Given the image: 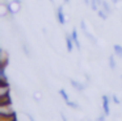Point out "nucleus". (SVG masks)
Segmentation results:
<instances>
[{
	"label": "nucleus",
	"mask_w": 122,
	"mask_h": 121,
	"mask_svg": "<svg viewBox=\"0 0 122 121\" xmlns=\"http://www.w3.org/2000/svg\"><path fill=\"white\" fill-rule=\"evenodd\" d=\"M83 1L85 3V5H89L91 4V0H83Z\"/></svg>",
	"instance_id": "24"
},
{
	"label": "nucleus",
	"mask_w": 122,
	"mask_h": 121,
	"mask_svg": "<svg viewBox=\"0 0 122 121\" xmlns=\"http://www.w3.org/2000/svg\"><path fill=\"white\" fill-rule=\"evenodd\" d=\"M113 50H114V53H116V55H118V57L122 58V46L121 45H114Z\"/></svg>",
	"instance_id": "12"
},
{
	"label": "nucleus",
	"mask_w": 122,
	"mask_h": 121,
	"mask_svg": "<svg viewBox=\"0 0 122 121\" xmlns=\"http://www.w3.org/2000/svg\"><path fill=\"white\" fill-rule=\"evenodd\" d=\"M98 121H105V116H100V117H98Z\"/></svg>",
	"instance_id": "23"
},
{
	"label": "nucleus",
	"mask_w": 122,
	"mask_h": 121,
	"mask_svg": "<svg viewBox=\"0 0 122 121\" xmlns=\"http://www.w3.org/2000/svg\"><path fill=\"white\" fill-rule=\"evenodd\" d=\"M70 83H71L72 88H75V89H76V91H79V92L84 91V88H85V86H84V84L79 83V82L74 80V79H71V80H70Z\"/></svg>",
	"instance_id": "7"
},
{
	"label": "nucleus",
	"mask_w": 122,
	"mask_h": 121,
	"mask_svg": "<svg viewBox=\"0 0 122 121\" xmlns=\"http://www.w3.org/2000/svg\"><path fill=\"white\" fill-rule=\"evenodd\" d=\"M66 104H67V107H70V108H74V109H80V105L77 104V103H74V101H67Z\"/></svg>",
	"instance_id": "16"
},
{
	"label": "nucleus",
	"mask_w": 122,
	"mask_h": 121,
	"mask_svg": "<svg viewBox=\"0 0 122 121\" xmlns=\"http://www.w3.org/2000/svg\"><path fill=\"white\" fill-rule=\"evenodd\" d=\"M26 117L29 118V121H36V120H34V117H33L32 115H29V113H26Z\"/></svg>",
	"instance_id": "20"
},
{
	"label": "nucleus",
	"mask_w": 122,
	"mask_h": 121,
	"mask_svg": "<svg viewBox=\"0 0 122 121\" xmlns=\"http://www.w3.org/2000/svg\"><path fill=\"white\" fill-rule=\"evenodd\" d=\"M49 1H50V3H53V4H54V0H49Z\"/></svg>",
	"instance_id": "26"
},
{
	"label": "nucleus",
	"mask_w": 122,
	"mask_h": 121,
	"mask_svg": "<svg viewBox=\"0 0 122 121\" xmlns=\"http://www.w3.org/2000/svg\"><path fill=\"white\" fill-rule=\"evenodd\" d=\"M102 109H104L105 116L110 115V108H109V96H106V95H102Z\"/></svg>",
	"instance_id": "4"
},
{
	"label": "nucleus",
	"mask_w": 122,
	"mask_h": 121,
	"mask_svg": "<svg viewBox=\"0 0 122 121\" xmlns=\"http://www.w3.org/2000/svg\"><path fill=\"white\" fill-rule=\"evenodd\" d=\"M80 29H81L83 32H84V30H88V29H87V24H85V21H84V20L80 21Z\"/></svg>",
	"instance_id": "17"
},
{
	"label": "nucleus",
	"mask_w": 122,
	"mask_h": 121,
	"mask_svg": "<svg viewBox=\"0 0 122 121\" xmlns=\"http://www.w3.org/2000/svg\"><path fill=\"white\" fill-rule=\"evenodd\" d=\"M64 1H66V3H70V0H64Z\"/></svg>",
	"instance_id": "27"
},
{
	"label": "nucleus",
	"mask_w": 122,
	"mask_h": 121,
	"mask_svg": "<svg viewBox=\"0 0 122 121\" xmlns=\"http://www.w3.org/2000/svg\"><path fill=\"white\" fill-rule=\"evenodd\" d=\"M109 67L112 70H116L117 68V63H116V59H114V55H110L109 57Z\"/></svg>",
	"instance_id": "11"
},
{
	"label": "nucleus",
	"mask_w": 122,
	"mask_h": 121,
	"mask_svg": "<svg viewBox=\"0 0 122 121\" xmlns=\"http://www.w3.org/2000/svg\"><path fill=\"white\" fill-rule=\"evenodd\" d=\"M101 8H102V9L105 11V12L108 13V15H112V13H113V9H112V7L109 5V3H108V1H105V0H104V1L101 3Z\"/></svg>",
	"instance_id": "8"
},
{
	"label": "nucleus",
	"mask_w": 122,
	"mask_h": 121,
	"mask_svg": "<svg viewBox=\"0 0 122 121\" xmlns=\"http://www.w3.org/2000/svg\"><path fill=\"white\" fill-rule=\"evenodd\" d=\"M56 20L61 25H64L66 24V16H64V12H63V7H58L56 8Z\"/></svg>",
	"instance_id": "3"
},
{
	"label": "nucleus",
	"mask_w": 122,
	"mask_h": 121,
	"mask_svg": "<svg viewBox=\"0 0 122 121\" xmlns=\"http://www.w3.org/2000/svg\"><path fill=\"white\" fill-rule=\"evenodd\" d=\"M98 5H100V3L97 1V0H91V4H89V7H91V9L92 11H95V12H97L100 8H98Z\"/></svg>",
	"instance_id": "10"
},
{
	"label": "nucleus",
	"mask_w": 122,
	"mask_h": 121,
	"mask_svg": "<svg viewBox=\"0 0 122 121\" xmlns=\"http://www.w3.org/2000/svg\"><path fill=\"white\" fill-rule=\"evenodd\" d=\"M59 95L62 96V99L64 100V101H70V97H68V95H67V92L64 91V89H59Z\"/></svg>",
	"instance_id": "15"
},
{
	"label": "nucleus",
	"mask_w": 122,
	"mask_h": 121,
	"mask_svg": "<svg viewBox=\"0 0 122 121\" xmlns=\"http://www.w3.org/2000/svg\"><path fill=\"white\" fill-rule=\"evenodd\" d=\"M9 94H11V84L8 82L1 80V83H0V97L8 96Z\"/></svg>",
	"instance_id": "2"
},
{
	"label": "nucleus",
	"mask_w": 122,
	"mask_h": 121,
	"mask_svg": "<svg viewBox=\"0 0 122 121\" xmlns=\"http://www.w3.org/2000/svg\"><path fill=\"white\" fill-rule=\"evenodd\" d=\"M83 33H84V34H85V37H87V38L91 41V44H93V45H97V39H96L95 37H93V36H92V34H91L88 30H84Z\"/></svg>",
	"instance_id": "9"
},
{
	"label": "nucleus",
	"mask_w": 122,
	"mask_h": 121,
	"mask_svg": "<svg viewBox=\"0 0 122 121\" xmlns=\"http://www.w3.org/2000/svg\"><path fill=\"white\" fill-rule=\"evenodd\" d=\"M118 1H121V0H112V3H113V4H117Z\"/></svg>",
	"instance_id": "25"
},
{
	"label": "nucleus",
	"mask_w": 122,
	"mask_h": 121,
	"mask_svg": "<svg viewBox=\"0 0 122 121\" xmlns=\"http://www.w3.org/2000/svg\"><path fill=\"white\" fill-rule=\"evenodd\" d=\"M121 79H122V75H121Z\"/></svg>",
	"instance_id": "28"
},
{
	"label": "nucleus",
	"mask_w": 122,
	"mask_h": 121,
	"mask_svg": "<svg viewBox=\"0 0 122 121\" xmlns=\"http://www.w3.org/2000/svg\"><path fill=\"white\" fill-rule=\"evenodd\" d=\"M112 100H113V103H116V104H121V100H119L116 95H113V96H112Z\"/></svg>",
	"instance_id": "18"
},
{
	"label": "nucleus",
	"mask_w": 122,
	"mask_h": 121,
	"mask_svg": "<svg viewBox=\"0 0 122 121\" xmlns=\"http://www.w3.org/2000/svg\"><path fill=\"white\" fill-rule=\"evenodd\" d=\"M71 37H72V39H74V44H75V46H76V49L80 51V50H81V44H80V41H79V36H77V30H76V29H72Z\"/></svg>",
	"instance_id": "5"
},
{
	"label": "nucleus",
	"mask_w": 122,
	"mask_h": 121,
	"mask_svg": "<svg viewBox=\"0 0 122 121\" xmlns=\"http://www.w3.org/2000/svg\"><path fill=\"white\" fill-rule=\"evenodd\" d=\"M74 39H72L71 34H66V46H67V51L71 53L74 50Z\"/></svg>",
	"instance_id": "6"
},
{
	"label": "nucleus",
	"mask_w": 122,
	"mask_h": 121,
	"mask_svg": "<svg viewBox=\"0 0 122 121\" xmlns=\"http://www.w3.org/2000/svg\"><path fill=\"white\" fill-rule=\"evenodd\" d=\"M21 47H22V50H24V54L26 55V57H30V50H29V47H28V45L25 41L21 44Z\"/></svg>",
	"instance_id": "14"
},
{
	"label": "nucleus",
	"mask_w": 122,
	"mask_h": 121,
	"mask_svg": "<svg viewBox=\"0 0 122 121\" xmlns=\"http://www.w3.org/2000/svg\"><path fill=\"white\" fill-rule=\"evenodd\" d=\"M0 121H16V117L15 118H3V117H0Z\"/></svg>",
	"instance_id": "19"
},
{
	"label": "nucleus",
	"mask_w": 122,
	"mask_h": 121,
	"mask_svg": "<svg viewBox=\"0 0 122 121\" xmlns=\"http://www.w3.org/2000/svg\"><path fill=\"white\" fill-rule=\"evenodd\" d=\"M12 1H13L15 4H19V5H21V3H22L21 0H12Z\"/></svg>",
	"instance_id": "22"
},
{
	"label": "nucleus",
	"mask_w": 122,
	"mask_h": 121,
	"mask_svg": "<svg viewBox=\"0 0 122 121\" xmlns=\"http://www.w3.org/2000/svg\"><path fill=\"white\" fill-rule=\"evenodd\" d=\"M97 15H98V17H100L101 20H106V18H108V16H109L104 9H98L97 11Z\"/></svg>",
	"instance_id": "13"
},
{
	"label": "nucleus",
	"mask_w": 122,
	"mask_h": 121,
	"mask_svg": "<svg viewBox=\"0 0 122 121\" xmlns=\"http://www.w3.org/2000/svg\"><path fill=\"white\" fill-rule=\"evenodd\" d=\"M61 117H62V120H63V121H68V120H67V117L64 116V113H61Z\"/></svg>",
	"instance_id": "21"
},
{
	"label": "nucleus",
	"mask_w": 122,
	"mask_h": 121,
	"mask_svg": "<svg viewBox=\"0 0 122 121\" xmlns=\"http://www.w3.org/2000/svg\"><path fill=\"white\" fill-rule=\"evenodd\" d=\"M0 117L3 118H15L16 113L12 109L11 104L9 105H0Z\"/></svg>",
	"instance_id": "1"
}]
</instances>
